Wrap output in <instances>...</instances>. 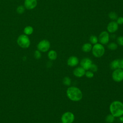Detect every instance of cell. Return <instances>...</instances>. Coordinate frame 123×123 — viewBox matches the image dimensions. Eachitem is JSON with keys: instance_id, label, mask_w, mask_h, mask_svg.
Returning a JSON list of instances; mask_svg holds the SVG:
<instances>
[{"instance_id": "6da1fadb", "label": "cell", "mask_w": 123, "mask_h": 123, "mask_svg": "<svg viewBox=\"0 0 123 123\" xmlns=\"http://www.w3.org/2000/svg\"><path fill=\"white\" fill-rule=\"evenodd\" d=\"M66 95L68 98L73 101H79L83 98L81 90L75 86L69 87L66 90Z\"/></svg>"}, {"instance_id": "7a4b0ae2", "label": "cell", "mask_w": 123, "mask_h": 123, "mask_svg": "<svg viewBox=\"0 0 123 123\" xmlns=\"http://www.w3.org/2000/svg\"><path fill=\"white\" fill-rule=\"evenodd\" d=\"M111 113L115 117H120L123 115V103L119 100L112 102L110 105Z\"/></svg>"}, {"instance_id": "3957f363", "label": "cell", "mask_w": 123, "mask_h": 123, "mask_svg": "<svg viewBox=\"0 0 123 123\" xmlns=\"http://www.w3.org/2000/svg\"><path fill=\"white\" fill-rule=\"evenodd\" d=\"M92 52L93 56L96 58H100L105 53V48L100 43H97L92 46Z\"/></svg>"}, {"instance_id": "277c9868", "label": "cell", "mask_w": 123, "mask_h": 123, "mask_svg": "<svg viewBox=\"0 0 123 123\" xmlns=\"http://www.w3.org/2000/svg\"><path fill=\"white\" fill-rule=\"evenodd\" d=\"M17 43L20 47L24 49L28 48L30 46L31 43L28 36L25 34H22L18 37Z\"/></svg>"}, {"instance_id": "5b68a950", "label": "cell", "mask_w": 123, "mask_h": 123, "mask_svg": "<svg viewBox=\"0 0 123 123\" xmlns=\"http://www.w3.org/2000/svg\"><path fill=\"white\" fill-rule=\"evenodd\" d=\"M50 47V44L49 40L43 39L41 40L37 45V48L41 52H45L49 50Z\"/></svg>"}, {"instance_id": "8992f818", "label": "cell", "mask_w": 123, "mask_h": 123, "mask_svg": "<svg viewBox=\"0 0 123 123\" xmlns=\"http://www.w3.org/2000/svg\"><path fill=\"white\" fill-rule=\"evenodd\" d=\"M74 115L70 111L64 112L61 117V121L63 123H73L74 120Z\"/></svg>"}, {"instance_id": "52a82bcc", "label": "cell", "mask_w": 123, "mask_h": 123, "mask_svg": "<svg viewBox=\"0 0 123 123\" xmlns=\"http://www.w3.org/2000/svg\"><path fill=\"white\" fill-rule=\"evenodd\" d=\"M112 78L116 82H121L123 80V70L118 68L113 70L112 73Z\"/></svg>"}, {"instance_id": "ba28073f", "label": "cell", "mask_w": 123, "mask_h": 123, "mask_svg": "<svg viewBox=\"0 0 123 123\" xmlns=\"http://www.w3.org/2000/svg\"><path fill=\"white\" fill-rule=\"evenodd\" d=\"M98 41L102 45L107 44L110 40V35L108 32L103 31L101 32L98 36Z\"/></svg>"}, {"instance_id": "9c48e42d", "label": "cell", "mask_w": 123, "mask_h": 123, "mask_svg": "<svg viewBox=\"0 0 123 123\" xmlns=\"http://www.w3.org/2000/svg\"><path fill=\"white\" fill-rule=\"evenodd\" d=\"M92 61L89 58H84L82 59L80 62V66L82 67L85 70H89L90 69V67L92 64Z\"/></svg>"}, {"instance_id": "30bf717a", "label": "cell", "mask_w": 123, "mask_h": 123, "mask_svg": "<svg viewBox=\"0 0 123 123\" xmlns=\"http://www.w3.org/2000/svg\"><path fill=\"white\" fill-rule=\"evenodd\" d=\"M37 4V0H25L24 6L28 10H32L36 7Z\"/></svg>"}, {"instance_id": "8fae6325", "label": "cell", "mask_w": 123, "mask_h": 123, "mask_svg": "<svg viewBox=\"0 0 123 123\" xmlns=\"http://www.w3.org/2000/svg\"><path fill=\"white\" fill-rule=\"evenodd\" d=\"M118 29V25L115 21H111L110 22L107 26V30L108 32L110 33H113L116 32Z\"/></svg>"}, {"instance_id": "7c38bea8", "label": "cell", "mask_w": 123, "mask_h": 123, "mask_svg": "<svg viewBox=\"0 0 123 123\" xmlns=\"http://www.w3.org/2000/svg\"><path fill=\"white\" fill-rule=\"evenodd\" d=\"M79 61L78 58L74 56H71L67 60V65L70 67H75L79 63Z\"/></svg>"}, {"instance_id": "4fadbf2b", "label": "cell", "mask_w": 123, "mask_h": 123, "mask_svg": "<svg viewBox=\"0 0 123 123\" xmlns=\"http://www.w3.org/2000/svg\"><path fill=\"white\" fill-rule=\"evenodd\" d=\"M86 70L82 67L79 66L75 68L73 71L74 75L77 77H82L85 75Z\"/></svg>"}, {"instance_id": "5bb4252c", "label": "cell", "mask_w": 123, "mask_h": 123, "mask_svg": "<svg viewBox=\"0 0 123 123\" xmlns=\"http://www.w3.org/2000/svg\"><path fill=\"white\" fill-rule=\"evenodd\" d=\"M92 49V44L90 43H86L83 45L82 46V50L84 52H89Z\"/></svg>"}, {"instance_id": "9a60e30c", "label": "cell", "mask_w": 123, "mask_h": 123, "mask_svg": "<svg viewBox=\"0 0 123 123\" xmlns=\"http://www.w3.org/2000/svg\"><path fill=\"white\" fill-rule=\"evenodd\" d=\"M48 58L51 61L55 60L57 57V53L54 50H50L48 54Z\"/></svg>"}, {"instance_id": "2e32d148", "label": "cell", "mask_w": 123, "mask_h": 123, "mask_svg": "<svg viewBox=\"0 0 123 123\" xmlns=\"http://www.w3.org/2000/svg\"><path fill=\"white\" fill-rule=\"evenodd\" d=\"M34 31V29L32 26L30 25H28L25 26L24 29V34L28 36L31 35Z\"/></svg>"}, {"instance_id": "e0dca14e", "label": "cell", "mask_w": 123, "mask_h": 123, "mask_svg": "<svg viewBox=\"0 0 123 123\" xmlns=\"http://www.w3.org/2000/svg\"><path fill=\"white\" fill-rule=\"evenodd\" d=\"M119 59H115L112 61L110 63L111 68L113 70L119 68Z\"/></svg>"}, {"instance_id": "ac0fdd59", "label": "cell", "mask_w": 123, "mask_h": 123, "mask_svg": "<svg viewBox=\"0 0 123 123\" xmlns=\"http://www.w3.org/2000/svg\"><path fill=\"white\" fill-rule=\"evenodd\" d=\"M115 120V117L111 113L107 115L105 118V121L107 123H112Z\"/></svg>"}, {"instance_id": "d6986e66", "label": "cell", "mask_w": 123, "mask_h": 123, "mask_svg": "<svg viewBox=\"0 0 123 123\" xmlns=\"http://www.w3.org/2000/svg\"><path fill=\"white\" fill-rule=\"evenodd\" d=\"M89 41L90 42L91 44H96L97 43H98V38L97 36H95V35H91L90 37H89Z\"/></svg>"}, {"instance_id": "ffe728a7", "label": "cell", "mask_w": 123, "mask_h": 123, "mask_svg": "<svg viewBox=\"0 0 123 123\" xmlns=\"http://www.w3.org/2000/svg\"><path fill=\"white\" fill-rule=\"evenodd\" d=\"M108 48L111 50H116L118 48V45L116 43L114 42H111L108 44L107 45Z\"/></svg>"}, {"instance_id": "44dd1931", "label": "cell", "mask_w": 123, "mask_h": 123, "mask_svg": "<svg viewBox=\"0 0 123 123\" xmlns=\"http://www.w3.org/2000/svg\"><path fill=\"white\" fill-rule=\"evenodd\" d=\"M63 84L67 86H69L71 84V79L68 76H65L62 80Z\"/></svg>"}, {"instance_id": "7402d4cb", "label": "cell", "mask_w": 123, "mask_h": 123, "mask_svg": "<svg viewBox=\"0 0 123 123\" xmlns=\"http://www.w3.org/2000/svg\"><path fill=\"white\" fill-rule=\"evenodd\" d=\"M109 17L112 20H116L118 18L117 14L114 12H111L108 14Z\"/></svg>"}, {"instance_id": "603a6c76", "label": "cell", "mask_w": 123, "mask_h": 123, "mask_svg": "<svg viewBox=\"0 0 123 123\" xmlns=\"http://www.w3.org/2000/svg\"><path fill=\"white\" fill-rule=\"evenodd\" d=\"M25 11V7L23 5H19L17 7L16 12L18 14H22Z\"/></svg>"}, {"instance_id": "cb8c5ba5", "label": "cell", "mask_w": 123, "mask_h": 123, "mask_svg": "<svg viewBox=\"0 0 123 123\" xmlns=\"http://www.w3.org/2000/svg\"><path fill=\"white\" fill-rule=\"evenodd\" d=\"M86 76L88 78H91L92 77H93L94 74V73L92 72V71H89V70H87V71H86V73H85V74Z\"/></svg>"}, {"instance_id": "d4e9b609", "label": "cell", "mask_w": 123, "mask_h": 123, "mask_svg": "<svg viewBox=\"0 0 123 123\" xmlns=\"http://www.w3.org/2000/svg\"><path fill=\"white\" fill-rule=\"evenodd\" d=\"M91 71H92V72L93 73H95L98 70V67L97 66V65L95 64H94V63H92L90 67V69Z\"/></svg>"}, {"instance_id": "484cf974", "label": "cell", "mask_w": 123, "mask_h": 123, "mask_svg": "<svg viewBox=\"0 0 123 123\" xmlns=\"http://www.w3.org/2000/svg\"><path fill=\"white\" fill-rule=\"evenodd\" d=\"M117 42L120 46H123V36H119L117 38Z\"/></svg>"}, {"instance_id": "4316f807", "label": "cell", "mask_w": 123, "mask_h": 123, "mask_svg": "<svg viewBox=\"0 0 123 123\" xmlns=\"http://www.w3.org/2000/svg\"><path fill=\"white\" fill-rule=\"evenodd\" d=\"M34 57L37 59H39L41 57V54L40 53V51L38 50H37L34 52Z\"/></svg>"}, {"instance_id": "83f0119b", "label": "cell", "mask_w": 123, "mask_h": 123, "mask_svg": "<svg viewBox=\"0 0 123 123\" xmlns=\"http://www.w3.org/2000/svg\"><path fill=\"white\" fill-rule=\"evenodd\" d=\"M116 23H117V24L119 25H121L123 24V17L120 16L117 18V19H116Z\"/></svg>"}, {"instance_id": "f1b7e54d", "label": "cell", "mask_w": 123, "mask_h": 123, "mask_svg": "<svg viewBox=\"0 0 123 123\" xmlns=\"http://www.w3.org/2000/svg\"><path fill=\"white\" fill-rule=\"evenodd\" d=\"M119 68L123 70V59H119Z\"/></svg>"}, {"instance_id": "f546056e", "label": "cell", "mask_w": 123, "mask_h": 123, "mask_svg": "<svg viewBox=\"0 0 123 123\" xmlns=\"http://www.w3.org/2000/svg\"><path fill=\"white\" fill-rule=\"evenodd\" d=\"M119 119H120V120L121 122H123V117L122 116H120V117H119Z\"/></svg>"}, {"instance_id": "4dcf8cb0", "label": "cell", "mask_w": 123, "mask_h": 123, "mask_svg": "<svg viewBox=\"0 0 123 123\" xmlns=\"http://www.w3.org/2000/svg\"><path fill=\"white\" fill-rule=\"evenodd\" d=\"M62 123V122H61V123Z\"/></svg>"}]
</instances>
